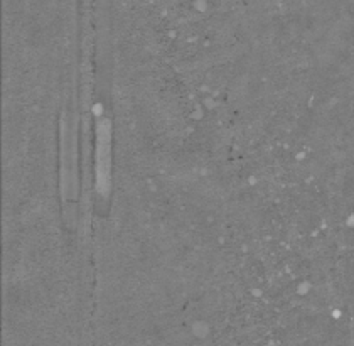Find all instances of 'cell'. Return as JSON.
Here are the masks:
<instances>
[{"instance_id": "1", "label": "cell", "mask_w": 354, "mask_h": 346, "mask_svg": "<svg viewBox=\"0 0 354 346\" xmlns=\"http://www.w3.org/2000/svg\"><path fill=\"white\" fill-rule=\"evenodd\" d=\"M95 125V194L96 205L105 211L111 191V120L103 110L96 115Z\"/></svg>"}]
</instances>
